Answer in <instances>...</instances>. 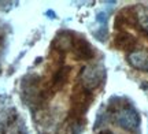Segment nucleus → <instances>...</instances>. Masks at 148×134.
Instances as JSON below:
<instances>
[{"mask_svg":"<svg viewBox=\"0 0 148 134\" xmlns=\"http://www.w3.org/2000/svg\"><path fill=\"white\" fill-rule=\"evenodd\" d=\"M112 118L119 127L127 131H136L140 127V115L132 104H116L112 107Z\"/></svg>","mask_w":148,"mask_h":134,"instance_id":"nucleus-1","label":"nucleus"},{"mask_svg":"<svg viewBox=\"0 0 148 134\" xmlns=\"http://www.w3.org/2000/svg\"><path fill=\"white\" fill-rule=\"evenodd\" d=\"M92 103V93L90 90H86L82 86H77L71 95V110L70 116L74 122H82L81 116L86 112Z\"/></svg>","mask_w":148,"mask_h":134,"instance_id":"nucleus-2","label":"nucleus"},{"mask_svg":"<svg viewBox=\"0 0 148 134\" xmlns=\"http://www.w3.org/2000/svg\"><path fill=\"white\" fill-rule=\"evenodd\" d=\"M104 78H106V70L99 65L85 66L81 69V73H79L81 86L90 92L96 88H99L103 84Z\"/></svg>","mask_w":148,"mask_h":134,"instance_id":"nucleus-3","label":"nucleus"},{"mask_svg":"<svg viewBox=\"0 0 148 134\" xmlns=\"http://www.w3.org/2000/svg\"><path fill=\"white\" fill-rule=\"evenodd\" d=\"M71 51L74 52V56L79 60H89L93 58V48L85 38H74L73 45H71Z\"/></svg>","mask_w":148,"mask_h":134,"instance_id":"nucleus-4","label":"nucleus"},{"mask_svg":"<svg viewBox=\"0 0 148 134\" xmlns=\"http://www.w3.org/2000/svg\"><path fill=\"white\" fill-rule=\"evenodd\" d=\"M129 65L136 70L148 73V52L147 51H132L127 55Z\"/></svg>","mask_w":148,"mask_h":134,"instance_id":"nucleus-5","label":"nucleus"},{"mask_svg":"<svg viewBox=\"0 0 148 134\" xmlns=\"http://www.w3.org/2000/svg\"><path fill=\"white\" fill-rule=\"evenodd\" d=\"M114 44H115L116 48L121 49V51H130V52H132V49L134 48L136 44H137V40L133 37L132 34H129V33L121 32L119 34L115 36Z\"/></svg>","mask_w":148,"mask_h":134,"instance_id":"nucleus-6","label":"nucleus"},{"mask_svg":"<svg viewBox=\"0 0 148 134\" xmlns=\"http://www.w3.org/2000/svg\"><path fill=\"white\" fill-rule=\"evenodd\" d=\"M69 74H70V67H62L60 70H58V73L53 75V80H52L53 89H60L67 82Z\"/></svg>","mask_w":148,"mask_h":134,"instance_id":"nucleus-7","label":"nucleus"},{"mask_svg":"<svg viewBox=\"0 0 148 134\" xmlns=\"http://www.w3.org/2000/svg\"><path fill=\"white\" fill-rule=\"evenodd\" d=\"M140 25H141V29H143L144 32L148 34V16H147V18H144L143 21L140 22Z\"/></svg>","mask_w":148,"mask_h":134,"instance_id":"nucleus-8","label":"nucleus"},{"mask_svg":"<svg viewBox=\"0 0 148 134\" xmlns=\"http://www.w3.org/2000/svg\"><path fill=\"white\" fill-rule=\"evenodd\" d=\"M99 134H112V133L108 131V130H104V131H101V133H99Z\"/></svg>","mask_w":148,"mask_h":134,"instance_id":"nucleus-9","label":"nucleus"},{"mask_svg":"<svg viewBox=\"0 0 148 134\" xmlns=\"http://www.w3.org/2000/svg\"><path fill=\"white\" fill-rule=\"evenodd\" d=\"M18 134H25V133H18Z\"/></svg>","mask_w":148,"mask_h":134,"instance_id":"nucleus-10","label":"nucleus"}]
</instances>
